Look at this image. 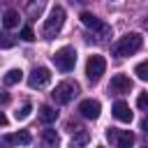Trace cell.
<instances>
[{
    "instance_id": "obj_8",
    "label": "cell",
    "mask_w": 148,
    "mask_h": 148,
    "mask_svg": "<svg viewBox=\"0 0 148 148\" xmlns=\"http://www.w3.org/2000/svg\"><path fill=\"white\" fill-rule=\"evenodd\" d=\"M49 81H51V69L49 67H35L28 76L30 88H44V86H49Z\"/></svg>"
},
{
    "instance_id": "obj_11",
    "label": "cell",
    "mask_w": 148,
    "mask_h": 148,
    "mask_svg": "<svg viewBox=\"0 0 148 148\" xmlns=\"http://www.w3.org/2000/svg\"><path fill=\"white\" fill-rule=\"evenodd\" d=\"M111 113H113V118H116V120H120V123H132V111H130V104H127V102H123V99H118V102L113 104Z\"/></svg>"
},
{
    "instance_id": "obj_14",
    "label": "cell",
    "mask_w": 148,
    "mask_h": 148,
    "mask_svg": "<svg viewBox=\"0 0 148 148\" xmlns=\"http://www.w3.org/2000/svg\"><path fill=\"white\" fill-rule=\"evenodd\" d=\"M2 25H5L7 30L16 28V25H18V12H14V9H7V12L2 14Z\"/></svg>"
},
{
    "instance_id": "obj_20",
    "label": "cell",
    "mask_w": 148,
    "mask_h": 148,
    "mask_svg": "<svg viewBox=\"0 0 148 148\" xmlns=\"http://www.w3.org/2000/svg\"><path fill=\"white\" fill-rule=\"evenodd\" d=\"M30 111H32V104H30V102H25V104L14 113V118H16V120H25V118L30 116Z\"/></svg>"
},
{
    "instance_id": "obj_17",
    "label": "cell",
    "mask_w": 148,
    "mask_h": 148,
    "mask_svg": "<svg viewBox=\"0 0 148 148\" xmlns=\"http://www.w3.org/2000/svg\"><path fill=\"white\" fill-rule=\"evenodd\" d=\"M88 139H90V136H88V132L79 127V130H74V136H72V143H74V146H83V143H88Z\"/></svg>"
},
{
    "instance_id": "obj_10",
    "label": "cell",
    "mask_w": 148,
    "mask_h": 148,
    "mask_svg": "<svg viewBox=\"0 0 148 148\" xmlns=\"http://www.w3.org/2000/svg\"><path fill=\"white\" fill-rule=\"evenodd\" d=\"M99 111H102V104H99L97 99H83V102L79 104V113H81L83 118H88V120L99 118Z\"/></svg>"
},
{
    "instance_id": "obj_21",
    "label": "cell",
    "mask_w": 148,
    "mask_h": 148,
    "mask_svg": "<svg viewBox=\"0 0 148 148\" xmlns=\"http://www.w3.org/2000/svg\"><path fill=\"white\" fill-rule=\"evenodd\" d=\"M14 44H16V39L9 32H0V49H12Z\"/></svg>"
},
{
    "instance_id": "obj_23",
    "label": "cell",
    "mask_w": 148,
    "mask_h": 148,
    "mask_svg": "<svg viewBox=\"0 0 148 148\" xmlns=\"http://www.w3.org/2000/svg\"><path fill=\"white\" fill-rule=\"evenodd\" d=\"M136 106H139L141 111H146V113H148V92H141V95L136 97Z\"/></svg>"
},
{
    "instance_id": "obj_12",
    "label": "cell",
    "mask_w": 148,
    "mask_h": 148,
    "mask_svg": "<svg viewBox=\"0 0 148 148\" xmlns=\"http://www.w3.org/2000/svg\"><path fill=\"white\" fill-rule=\"evenodd\" d=\"M32 141V136H30V132H14V134H5L2 136V143H14V146H28Z\"/></svg>"
},
{
    "instance_id": "obj_7",
    "label": "cell",
    "mask_w": 148,
    "mask_h": 148,
    "mask_svg": "<svg viewBox=\"0 0 148 148\" xmlns=\"http://www.w3.org/2000/svg\"><path fill=\"white\" fill-rule=\"evenodd\" d=\"M106 139L111 141V143H116L118 148H130L132 143H134V134L130 132V130H109L106 132Z\"/></svg>"
},
{
    "instance_id": "obj_16",
    "label": "cell",
    "mask_w": 148,
    "mask_h": 148,
    "mask_svg": "<svg viewBox=\"0 0 148 148\" xmlns=\"http://www.w3.org/2000/svg\"><path fill=\"white\" fill-rule=\"evenodd\" d=\"M44 5H46L44 0H32V2L28 5V16H30V18H37V16L44 12Z\"/></svg>"
},
{
    "instance_id": "obj_4",
    "label": "cell",
    "mask_w": 148,
    "mask_h": 148,
    "mask_svg": "<svg viewBox=\"0 0 148 148\" xmlns=\"http://www.w3.org/2000/svg\"><path fill=\"white\" fill-rule=\"evenodd\" d=\"M51 95H53V102H56V104H69V102L79 95V86L72 83V81H60Z\"/></svg>"
},
{
    "instance_id": "obj_6",
    "label": "cell",
    "mask_w": 148,
    "mask_h": 148,
    "mask_svg": "<svg viewBox=\"0 0 148 148\" xmlns=\"http://www.w3.org/2000/svg\"><path fill=\"white\" fill-rule=\"evenodd\" d=\"M81 23H83L86 28H90L92 32H97L102 39H104V37H109V32H111V30H109V25H106V23H102V21H99L95 14H90V12H81Z\"/></svg>"
},
{
    "instance_id": "obj_3",
    "label": "cell",
    "mask_w": 148,
    "mask_h": 148,
    "mask_svg": "<svg viewBox=\"0 0 148 148\" xmlns=\"http://www.w3.org/2000/svg\"><path fill=\"white\" fill-rule=\"evenodd\" d=\"M53 65L60 69V72H72L74 65H76V51L72 46H62L53 53Z\"/></svg>"
},
{
    "instance_id": "obj_24",
    "label": "cell",
    "mask_w": 148,
    "mask_h": 148,
    "mask_svg": "<svg viewBox=\"0 0 148 148\" xmlns=\"http://www.w3.org/2000/svg\"><path fill=\"white\" fill-rule=\"evenodd\" d=\"M7 102H9V95L5 90H0V104H7Z\"/></svg>"
},
{
    "instance_id": "obj_25",
    "label": "cell",
    "mask_w": 148,
    "mask_h": 148,
    "mask_svg": "<svg viewBox=\"0 0 148 148\" xmlns=\"http://www.w3.org/2000/svg\"><path fill=\"white\" fill-rule=\"evenodd\" d=\"M5 125H7V116L0 111V127H5Z\"/></svg>"
},
{
    "instance_id": "obj_19",
    "label": "cell",
    "mask_w": 148,
    "mask_h": 148,
    "mask_svg": "<svg viewBox=\"0 0 148 148\" xmlns=\"http://www.w3.org/2000/svg\"><path fill=\"white\" fill-rule=\"evenodd\" d=\"M134 74L141 79V81H148V60H143V62H139L136 67H134Z\"/></svg>"
},
{
    "instance_id": "obj_9",
    "label": "cell",
    "mask_w": 148,
    "mask_h": 148,
    "mask_svg": "<svg viewBox=\"0 0 148 148\" xmlns=\"http://www.w3.org/2000/svg\"><path fill=\"white\" fill-rule=\"evenodd\" d=\"M130 90H132V79L127 74H116L111 79V83H109V92L111 95H125Z\"/></svg>"
},
{
    "instance_id": "obj_5",
    "label": "cell",
    "mask_w": 148,
    "mask_h": 148,
    "mask_svg": "<svg viewBox=\"0 0 148 148\" xmlns=\"http://www.w3.org/2000/svg\"><path fill=\"white\" fill-rule=\"evenodd\" d=\"M104 69H106V60L102 56H90L88 58V62H86V76H88V81L97 83L102 79Z\"/></svg>"
},
{
    "instance_id": "obj_1",
    "label": "cell",
    "mask_w": 148,
    "mask_h": 148,
    "mask_svg": "<svg viewBox=\"0 0 148 148\" xmlns=\"http://www.w3.org/2000/svg\"><path fill=\"white\" fill-rule=\"evenodd\" d=\"M141 44H143V37H141L139 32H127L125 37H120L118 42H113L111 53H113L116 58H125V56L136 53V51L141 49Z\"/></svg>"
},
{
    "instance_id": "obj_2",
    "label": "cell",
    "mask_w": 148,
    "mask_h": 148,
    "mask_svg": "<svg viewBox=\"0 0 148 148\" xmlns=\"http://www.w3.org/2000/svg\"><path fill=\"white\" fill-rule=\"evenodd\" d=\"M62 25H65V9L60 7V5H56L53 9H51V14H49V18L44 21V28H42V35L46 37V39H51V37H56L60 30H62Z\"/></svg>"
},
{
    "instance_id": "obj_26",
    "label": "cell",
    "mask_w": 148,
    "mask_h": 148,
    "mask_svg": "<svg viewBox=\"0 0 148 148\" xmlns=\"http://www.w3.org/2000/svg\"><path fill=\"white\" fill-rule=\"evenodd\" d=\"M141 130H143V132H148V116L141 120Z\"/></svg>"
},
{
    "instance_id": "obj_22",
    "label": "cell",
    "mask_w": 148,
    "mask_h": 148,
    "mask_svg": "<svg viewBox=\"0 0 148 148\" xmlns=\"http://www.w3.org/2000/svg\"><path fill=\"white\" fill-rule=\"evenodd\" d=\"M21 39H23V42H32V39H35V32H32L30 25H23V28H21Z\"/></svg>"
},
{
    "instance_id": "obj_15",
    "label": "cell",
    "mask_w": 148,
    "mask_h": 148,
    "mask_svg": "<svg viewBox=\"0 0 148 148\" xmlns=\"http://www.w3.org/2000/svg\"><path fill=\"white\" fill-rule=\"evenodd\" d=\"M21 79H23V72H21V69H9V72L2 76L5 86H14V83H18Z\"/></svg>"
},
{
    "instance_id": "obj_18",
    "label": "cell",
    "mask_w": 148,
    "mask_h": 148,
    "mask_svg": "<svg viewBox=\"0 0 148 148\" xmlns=\"http://www.w3.org/2000/svg\"><path fill=\"white\" fill-rule=\"evenodd\" d=\"M42 141H44L46 146H56V143H58V134H56V130H44V132H42Z\"/></svg>"
},
{
    "instance_id": "obj_13",
    "label": "cell",
    "mask_w": 148,
    "mask_h": 148,
    "mask_svg": "<svg viewBox=\"0 0 148 148\" xmlns=\"http://www.w3.org/2000/svg\"><path fill=\"white\" fill-rule=\"evenodd\" d=\"M56 118H58V111H56L53 106H49V104L39 106V120H42L44 125H51V123H56Z\"/></svg>"
}]
</instances>
